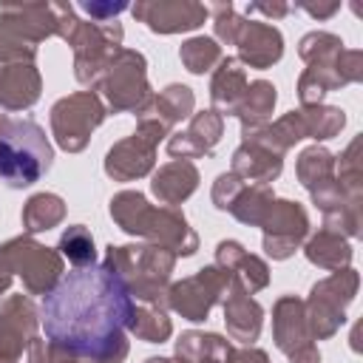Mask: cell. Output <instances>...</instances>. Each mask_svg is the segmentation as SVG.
<instances>
[{"instance_id": "cell-2", "label": "cell", "mask_w": 363, "mask_h": 363, "mask_svg": "<svg viewBox=\"0 0 363 363\" xmlns=\"http://www.w3.org/2000/svg\"><path fill=\"white\" fill-rule=\"evenodd\" d=\"M54 162L43 128L31 119H14L0 133V182L11 190L31 187L40 182Z\"/></svg>"}, {"instance_id": "cell-1", "label": "cell", "mask_w": 363, "mask_h": 363, "mask_svg": "<svg viewBox=\"0 0 363 363\" xmlns=\"http://www.w3.org/2000/svg\"><path fill=\"white\" fill-rule=\"evenodd\" d=\"M133 318L128 284L108 264H82L65 272L40 301L45 337L82 357L105 360Z\"/></svg>"}]
</instances>
